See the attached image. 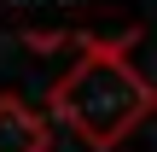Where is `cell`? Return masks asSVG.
<instances>
[{
  "label": "cell",
  "instance_id": "obj_1",
  "mask_svg": "<svg viewBox=\"0 0 157 152\" xmlns=\"http://www.w3.org/2000/svg\"><path fill=\"white\" fill-rule=\"evenodd\" d=\"M134 41H140V29H122V35H93L87 29L76 59L52 76L41 117L64 123L87 152H117L134 129H146V117L157 111V88L128 59Z\"/></svg>",
  "mask_w": 157,
  "mask_h": 152
},
{
  "label": "cell",
  "instance_id": "obj_2",
  "mask_svg": "<svg viewBox=\"0 0 157 152\" xmlns=\"http://www.w3.org/2000/svg\"><path fill=\"white\" fill-rule=\"evenodd\" d=\"M52 146V123L41 117V105H29L23 94H0V152H47Z\"/></svg>",
  "mask_w": 157,
  "mask_h": 152
}]
</instances>
